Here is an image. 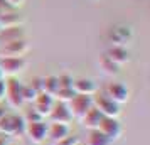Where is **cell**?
<instances>
[{
    "mask_svg": "<svg viewBox=\"0 0 150 145\" xmlns=\"http://www.w3.org/2000/svg\"><path fill=\"white\" fill-rule=\"evenodd\" d=\"M59 78L57 76H47L44 78V93H47L51 96H56V93L59 91Z\"/></svg>",
    "mask_w": 150,
    "mask_h": 145,
    "instance_id": "obj_21",
    "label": "cell"
},
{
    "mask_svg": "<svg viewBox=\"0 0 150 145\" xmlns=\"http://www.w3.org/2000/svg\"><path fill=\"white\" fill-rule=\"evenodd\" d=\"M59 78V86L61 88H73V84H74V79L69 76V74H61Z\"/></svg>",
    "mask_w": 150,
    "mask_h": 145,
    "instance_id": "obj_25",
    "label": "cell"
},
{
    "mask_svg": "<svg viewBox=\"0 0 150 145\" xmlns=\"http://www.w3.org/2000/svg\"><path fill=\"white\" fill-rule=\"evenodd\" d=\"M29 86H32L37 93H42L44 91V78H34Z\"/></svg>",
    "mask_w": 150,
    "mask_h": 145,
    "instance_id": "obj_26",
    "label": "cell"
},
{
    "mask_svg": "<svg viewBox=\"0 0 150 145\" xmlns=\"http://www.w3.org/2000/svg\"><path fill=\"white\" fill-rule=\"evenodd\" d=\"M68 105H69V110L73 113V117L83 118L93 106H95V98L88 96V95H76Z\"/></svg>",
    "mask_w": 150,
    "mask_h": 145,
    "instance_id": "obj_2",
    "label": "cell"
},
{
    "mask_svg": "<svg viewBox=\"0 0 150 145\" xmlns=\"http://www.w3.org/2000/svg\"><path fill=\"white\" fill-rule=\"evenodd\" d=\"M100 66L105 69V73H108V74H118L120 73V68L122 66H118L115 61H111L106 54H103L100 57Z\"/></svg>",
    "mask_w": 150,
    "mask_h": 145,
    "instance_id": "obj_20",
    "label": "cell"
},
{
    "mask_svg": "<svg viewBox=\"0 0 150 145\" xmlns=\"http://www.w3.org/2000/svg\"><path fill=\"white\" fill-rule=\"evenodd\" d=\"M12 10H14V7L8 5L7 0H0V17L5 15V14H8V12H12Z\"/></svg>",
    "mask_w": 150,
    "mask_h": 145,
    "instance_id": "obj_28",
    "label": "cell"
},
{
    "mask_svg": "<svg viewBox=\"0 0 150 145\" xmlns=\"http://www.w3.org/2000/svg\"><path fill=\"white\" fill-rule=\"evenodd\" d=\"M5 83H7V95H5V98L8 100L10 106H14V108H21L22 105H24L21 81L15 79V78H10V79H7Z\"/></svg>",
    "mask_w": 150,
    "mask_h": 145,
    "instance_id": "obj_5",
    "label": "cell"
},
{
    "mask_svg": "<svg viewBox=\"0 0 150 145\" xmlns=\"http://www.w3.org/2000/svg\"><path fill=\"white\" fill-rule=\"evenodd\" d=\"M0 145H8V140H7V137H0Z\"/></svg>",
    "mask_w": 150,
    "mask_h": 145,
    "instance_id": "obj_32",
    "label": "cell"
},
{
    "mask_svg": "<svg viewBox=\"0 0 150 145\" xmlns=\"http://www.w3.org/2000/svg\"><path fill=\"white\" fill-rule=\"evenodd\" d=\"M98 130H101L106 137H110L113 142H115L116 138L122 135L123 127H122V123L118 122V118L105 117V118H103V122L100 123V127H98Z\"/></svg>",
    "mask_w": 150,
    "mask_h": 145,
    "instance_id": "obj_7",
    "label": "cell"
},
{
    "mask_svg": "<svg viewBox=\"0 0 150 145\" xmlns=\"http://www.w3.org/2000/svg\"><path fill=\"white\" fill-rule=\"evenodd\" d=\"M78 137H74V135H68V137L64 138V140H61L57 145H78Z\"/></svg>",
    "mask_w": 150,
    "mask_h": 145,
    "instance_id": "obj_29",
    "label": "cell"
},
{
    "mask_svg": "<svg viewBox=\"0 0 150 145\" xmlns=\"http://www.w3.org/2000/svg\"><path fill=\"white\" fill-rule=\"evenodd\" d=\"M5 115H7V110H5V108H2V106H0V120H2V118L5 117Z\"/></svg>",
    "mask_w": 150,
    "mask_h": 145,
    "instance_id": "obj_33",
    "label": "cell"
},
{
    "mask_svg": "<svg viewBox=\"0 0 150 145\" xmlns=\"http://www.w3.org/2000/svg\"><path fill=\"white\" fill-rule=\"evenodd\" d=\"M2 76H4V73H2V71H0V79H2Z\"/></svg>",
    "mask_w": 150,
    "mask_h": 145,
    "instance_id": "obj_34",
    "label": "cell"
},
{
    "mask_svg": "<svg viewBox=\"0 0 150 145\" xmlns=\"http://www.w3.org/2000/svg\"><path fill=\"white\" fill-rule=\"evenodd\" d=\"M0 133L4 137H12L15 135V130H14V118L12 115H5V117L0 120Z\"/></svg>",
    "mask_w": 150,
    "mask_h": 145,
    "instance_id": "obj_19",
    "label": "cell"
},
{
    "mask_svg": "<svg viewBox=\"0 0 150 145\" xmlns=\"http://www.w3.org/2000/svg\"><path fill=\"white\" fill-rule=\"evenodd\" d=\"M37 95H39V93H37L32 86H22V100H24V103H25V101H35Z\"/></svg>",
    "mask_w": 150,
    "mask_h": 145,
    "instance_id": "obj_24",
    "label": "cell"
},
{
    "mask_svg": "<svg viewBox=\"0 0 150 145\" xmlns=\"http://www.w3.org/2000/svg\"><path fill=\"white\" fill-rule=\"evenodd\" d=\"M69 135V125L66 123H51L49 125V133L47 137L51 138V140H54V142H61V140H64V138Z\"/></svg>",
    "mask_w": 150,
    "mask_h": 145,
    "instance_id": "obj_16",
    "label": "cell"
},
{
    "mask_svg": "<svg viewBox=\"0 0 150 145\" xmlns=\"http://www.w3.org/2000/svg\"><path fill=\"white\" fill-rule=\"evenodd\" d=\"M49 117L52 118V123H66L68 125L71 120H73V113L69 110L68 103H62V101H57L52 106V111Z\"/></svg>",
    "mask_w": 150,
    "mask_h": 145,
    "instance_id": "obj_10",
    "label": "cell"
},
{
    "mask_svg": "<svg viewBox=\"0 0 150 145\" xmlns=\"http://www.w3.org/2000/svg\"><path fill=\"white\" fill-rule=\"evenodd\" d=\"M35 108L34 110L41 115V117H49L51 111H52V106H54V96H51L47 93H39L37 98H35Z\"/></svg>",
    "mask_w": 150,
    "mask_h": 145,
    "instance_id": "obj_11",
    "label": "cell"
},
{
    "mask_svg": "<svg viewBox=\"0 0 150 145\" xmlns=\"http://www.w3.org/2000/svg\"><path fill=\"white\" fill-rule=\"evenodd\" d=\"M22 2L24 0H7V4L12 5V7H19V5H22Z\"/></svg>",
    "mask_w": 150,
    "mask_h": 145,
    "instance_id": "obj_31",
    "label": "cell"
},
{
    "mask_svg": "<svg viewBox=\"0 0 150 145\" xmlns=\"http://www.w3.org/2000/svg\"><path fill=\"white\" fill-rule=\"evenodd\" d=\"M29 51V42L25 39L12 41L0 46V57H22Z\"/></svg>",
    "mask_w": 150,
    "mask_h": 145,
    "instance_id": "obj_3",
    "label": "cell"
},
{
    "mask_svg": "<svg viewBox=\"0 0 150 145\" xmlns=\"http://www.w3.org/2000/svg\"><path fill=\"white\" fill-rule=\"evenodd\" d=\"M108 39H110V42H111V46L127 47L130 42L133 41V30H132L130 25L118 24V25H113V27L108 30Z\"/></svg>",
    "mask_w": 150,
    "mask_h": 145,
    "instance_id": "obj_1",
    "label": "cell"
},
{
    "mask_svg": "<svg viewBox=\"0 0 150 145\" xmlns=\"http://www.w3.org/2000/svg\"><path fill=\"white\" fill-rule=\"evenodd\" d=\"M12 118H14V130H15L14 137H19L22 133H25V130H27V122H25V118L22 117V115H12Z\"/></svg>",
    "mask_w": 150,
    "mask_h": 145,
    "instance_id": "obj_22",
    "label": "cell"
},
{
    "mask_svg": "<svg viewBox=\"0 0 150 145\" xmlns=\"http://www.w3.org/2000/svg\"><path fill=\"white\" fill-rule=\"evenodd\" d=\"M25 122L27 123H34V122H42V117L37 113L35 110H30L27 113V117H25Z\"/></svg>",
    "mask_w": 150,
    "mask_h": 145,
    "instance_id": "obj_27",
    "label": "cell"
},
{
    "mask_svg": "<svg viewBox=\"0 0 150 145\" xmlns=\"http://www.w3.org/2000/svg\"><path fill=\"white\" fill-rule=\"evenodd\" d=\"M111 61H115L118 66H123V64H127L130 61V52L127 47H122V46H111L108 49V52H106Z\"/></svg>",
    "mask_w": 150,
    "mask_h": 145,
    "instance_id": "obj_14",
    "label": "cell"
},
{
    "mask_svg": "<svg viewBox=\"0 0 150 145\" xmlns=\"http://www.w3.org/2000/svg\"><path fill=\"white\" fill-rule=\"evenodd\" d=\"M113 140L110 137H106L101 130H89L88 135V145H111Z\"/></svg>",
    "mask_w": 150,
    "mask_h": 145,
    "instance_id": "obj_17",
    "label": "cell"
},
{
    "mask_svg": "<svg viewBox=\"0 0 150 145\" xmlns=\"http://www.w3.org/2000/svg\"><path fill=\"white\" fill-rule=\"evenodd\" d=\"M73 90L76 91V95H88V96H93L96 91V83L89 78H79V79H74V84H73Z\"/></svg>",
    "mask_w": 150,
    "mask_h": 145,
    "instance_id": "obj_12",
    "label": "cell"
},
{
    "mask_svg": "<svg viewBox=\"0 0 150 145\" xmlns=\"http://www.w3.org/2000/svg\"><path fill=\"white\" fill-rule=\"evenodd\" d=\"M21 15L17 14V12H8V14L2 15L0 17V29H7V27H15V25H21Z\"/></svg>",
    "mask_w": 150,
    "mask_h": 145,
    "instance_id": "obj_18",
    "label": "cell"
},
{
    "mask_svg": "<svg viewBox=\"0 0 150 145\" xmlns=\"http://www.w3.org/2000/svg\"><path fill=\"white\" fill-rule=\"evenodd\" d=\"M105 95L108 98H111L115 103L123 105L128 101L130 96V90L127 88V84L120 83V81H113V83H108L106 88H105Z\"/></svg>",
    "mask_w": 150,
    "mask_h": 145,
    "instance_id": "obj_4",
    "label": "cell"
},
{
    "mask_svg": "<svg viewBox=\"0 0 150 145\" xmlns=\"http://www.w3.org/2000/svg\"><path fill=\"white\" fill-rule=\"evenodd\" d=\"M103 118H105V115H103L96 106H93L81 120H83V123H84V127H88L89 130H96V128L100 127V123L103 122Z\"/></svg>",
    "mask_w": 150,
    "mask_h": 145,
    "instance_id": "obj_15",
    "label": "cell"
},
{
    "mask_svg": "<svg viewBox=\"0 0 150 145\" xmlns=\"http://www.w3.org/2000/svg\"><path fill=\"white\" fill-rule=\"evenodd\" d=\"M5 95H7V83L4 79H0V101L5 98Z\"/></svg>",
    "mask_w": 150,
    "mask_h": 145,
    "instance_id": "obj_30",
    "label": "cell"
},
{
    "mask_svg": "<svg viewBox=\"0 0 150 145\" xmlns=\"http://www.w3.org/2000/svg\"><path fill=\"white\" fill-rule=\"evenodd\" d=\"M25 68V59L24 57H0V71L4 74L14 76L21 73Z\"/></svg>",
    "mask_w": 150,
    "mask_h": 145,
    "instance_id": "obj_8",
    "label": "cell"
},
{
    "mask_svg": "<svg viewBox=\"0 0 150 145\" xmlns=\"http://www.w3.org/2000/svg\"><path fill=\"white\" fill-rule=\"evenodd\" d=\"M30 140L34 144H41L47 138L49 133V125L44 123V122H34V123H27V130H25Z\"/></svg>",
    "mask_w": 150,
    "mask_h": 145,
    "instance_id": "obj_9",
    "label": "cell"
},
{
    "mask_svg": "<svg viewBox=\"0 0 150 145\" xmlns=\"http://www.w3.org/2000/svg\"><path fill=\"white\" fill-rule=\"evenodd\" d=\"M74 96H76V91L73 90V88H59V91L56 93L54 98H57L62 103H69Z\"/></svg>",
    "mask_w": 150,
    "mask_h": 145,
    "instance_id": "obj_23",
    "label": "cell"
},
{
    "mask_svg": "<svg viewBox=\"0 0 150 145\" xmlns=\"http://www.w3.org/2000/svg\"><path fill=\"white\" fill-rule=\"evenodd\" d=\"M95 106L98 108V110L101 111L105 117H113L116 118L118 115H120V105L115 103L111 98H108L106 95H100V96L95 98Z\"/></svg>",
    "mask_w": 150,
    "mask_h": 145,
    "instance_id": "obj_6",
    "label": "cell"
},
{
    "mask_svg": "<svg viewBox=\"0 0 150 145\" xmlns=\"http://www.w3.org/2000/svg\"><path fill=\"white\" fill-rule=\"evenodd\" d=\"M24 30L21 25H15V27H7V29H0V46L2 44H7L12 41H19V39H25L24 37Z\"/></svg>",
    "mask_w": 150,
    "mask_h": 145,
    "instance_id": "obj_13",
    "label": "cell"
},
{
    "mask_svg": "<svg viewBox=\"0 0 150 145\" xmlns=\"http://www.w3.org/2000/svg\"><path fill=\"white\" fill-rule=\"evenodd\" d=\"M0 137H2V133H0Z\"/></svg>",
    "mask_w": 150,
    "mask_h": 145,
    "instance_id": "obj_35",
    "label": "cell"
}]
</instances>
